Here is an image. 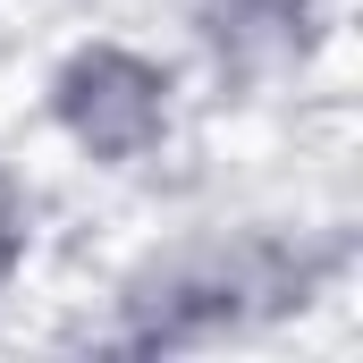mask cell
<instances>
[{"mask_svg": "<svg viewBox=\"0 0 363 363\" xmlns=\"http://www.w3.org/2000/svg\"><path fill=\"white\" fill-rule=\"evenodd\" d=\"M347 271L338 245H321L313 228H271V220H237V228H203L144 245L118 287H110V347L135 355H178V347H220V338H254L287 313H304L330 279Z\"/></svg>", "mask_w": 363, "mask_h": 363, "instance_id": "obj_1", "label": "cell"}, {"mask_svg": "<svg viewBox=\"0 0 363 363\" xmlns=\"http://www.w3.org/2000/svg\"><path fill=\"white\" fill-rule=\"evenodd\" d=\"M43 127L101 178L152 169L186 127V68L135 34H77L43 68Z\"/></svg>", "mask_w": 363, "mask_h": 363, "instance_id": "obj_2", "label": "cell"}, {"mask_svg": "<svg viewBox=\"0 0 363 363\" xmlns=\"http://www.w3.org/2000/svg\"><path fill=\"white\" fill-rule=\"evenodd\" d=\"M194 43L211 60L220 85H245V93H271V85H296L321 43H330V0H194Z\"/></svg>", "mask_w": 363, "mask_h": 363, "instance_id": "obj_3", "label": "cell"}, {"mask_svg": "<svg viewBox=\"0 0 363 363\" xmlns=\"http://www.w3.org/2000/svg\"><path fill=\"white\" fill-rule=\"evenodd\" d=\"M34 245H43V194L26 186V169H0V304L17 296Z\"/></svg>", "mask_w": 363, "mask_h": 363, "instance_id": "obj_4", "label": "cell"}]
</instances>
